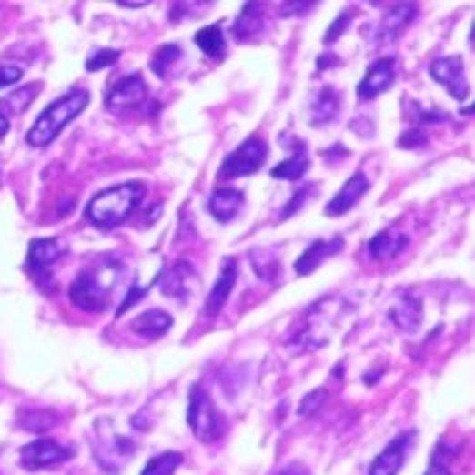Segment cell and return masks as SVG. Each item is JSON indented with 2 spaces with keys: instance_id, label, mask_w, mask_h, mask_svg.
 Here are the masks:
<instances>
[{
  "instance_id": "cell-1",
  "label": "cell",
  "mask_w": 475,
  "mask_h": 475,
  "mask_svg": "<svg viewBox=\"0 0 475 475\" xmlns=\"http://www.w3.org/2000/svg\"><path fill=\"white\" fill-rule=\"evenodd\" d=\"M123 278V264L115 256L100 258L92 268L76 276L70 284V303L81 311H106L112 306L115 289Z\"/></svg>"
},
{
  "instance_id": "cell-2",
  "label": "cell",
  "mask_w": 475,
  "mask_h": 475,
  "mask_svg": "<svg viewBox=\"0 0 475 475\" xmlns=\"http://www.w3.org/2000/svg\"><path fill=\"white\" fill-rule=\"evenodd\" d=\"M142 197H145V184L142 181H128V184L109 187V189H103L100 195L92 197V203L86 206V217L97 228H117L134 215V208L142 203Z\"/></svg>"
},
{
  "instance_id": "cell-3",
  "label": "cell",
  "mask_w": 475,
  "mask_h": 475,
  "mask_svg": "<svg viewBox=\"0 0 475 475\" xmlns=\"http://www.w3.org/2000/svg\"><path fill=\"white\" fill-rule=\"evenodd\" d=\"M89 106V92L86 89H73L65 97L53 100L47 109L36 117V123L28 128V145L31 147H45L56 139L84 109Z\"/></svg>"
},
{
  "instance_id": "cell-4",
  "label": "cell",
  "mask_w": 475,
  "mask_h": 475,
  "mask_svg": "<svg viewBox=\"0 0 475 475\" xmlns=\"http://www.w3.org/2000/svg\"><path fill=\"white\" fill-rule=\"evenodd\" d=\"M345 314V300L342 298H323L317 300L311 308H306L303 320L298 326V331L289 337V345L292 348H300V350H314L328 342L331 331L339 326Z\"/></svg>"
},
{
  "instance_id": "cell-5",
  "label": "cell",
  "mask_w": 475,
  "mask_h": 475,
  "mask_svg": "<svg viewBox=\"0 0 475 475\" xmlns=\"http://www.w3.org/2000/svg\"><path fill=\"white\" fill-rule=\"evenodd\" d=\"M187 422L200 442H217L226 434V417L220 414V409L215 406V400L208 398V392L200 384H195L189 392Z\"/></svg>"
},
{
  "instance_id": "cell-6",
  "label": "cell",
  "mask_w": 475,
  "mask_h": 475,
  "mask_svg": "<svg viewBox=\"0 0 475 475\" xmlns=\"http://www.w3.org/2000/svg\"><path fill=\"white\" fill-rule=\"evenodd\" d=\"M92 453H95L97 464H100L106 472L117 475L120 467L136 453V448H134L131 440H126L123 434H117V431L112 429L109 419H97V422H95V434H92Z\"/></svg>"
},
{
  "instance_id": "cell-7",
  "label": "cell",
  "mask_w": 475,
  "mask_h": 475,
  "mask_svg": "<svg viewBox=\"0 0 475 475\" xmlns=\"http://www.w3.org/2000/svg\"><path fill=\"white\" fill-rule=\"evenodd\" d=\"M264 158H268V142H264L258 134L248 136L234 153H228V158L223 162L220 176L223 178H242V176H253L261 170Z\"/></svg>"
},
{
  "instance_id": "cell-8",
  "label": "cell",
  "mask_w": 475,
  "mask_h": 475,
  "mask_svg": "<svg viewBox=\"0 0 475 475\" xmlns=\"http://www.w3.org/2000/svg\"><path fill=\"white\" fill-rule=\"evenodd\" d=\"M145 100H147V86H145L142 73H128L109 89V95H106V109L115 115H126V112L142 109Z\"/></svg>"
},
{
  "instance_id": "cell-9",
  "label": "cell",
  "mask_w": 475,
  "mask_h": 475,
  "mask_svg": "<svg viewBox=\"0 0 475 475\" xmlns=\"http://www.w3.org/2000/svg\"><path fill=\"white\" fill-rule=\"evenodd\" d=\"M67 253L65 242L62 239H53V237H45V239H34L28 245V261L25 268L28 273L39 281V284H50V268L56 264L62 256Z\"/></svg>"
},
{
  "instance_id": "cell-10",
  "label": "cell",
  "mask_w": 475,
  "mask_h": 475,
  "mask_svg": "<svg viewBox=\"0 0 475 475\" xmlns=\"http://www.w3.org/2000/svg\"><path fill=\"white\" fill-rule=\"evenodd\" d=\"M73 456H76L73 448H65V445L53 442V440H36V442H31L20 450V461H23L25 470H45V467H53V464H62Z\"/></svg>"
},
{
  "instance_id": "cell-11",
  "label": "cell",
  "mask_w": 475,
  "mask_h": 475,
  "mask_svg": "<svg viewBox=\"0 0 475 475\" xmlns=\"http://www.w3.org/2000/svg\"><path fill=\"white\" fill-rule=\"evenodd\" d=\"M395 78H398V62L392 56H384L379 62H373L367 70V76L361 78L359 89H356L359 100H373V97L384 95L395 84Z\"/></svg>"
},
{
  "instance_id": "cell-12",
  "label": "cell",
  "mask_w": 475,
  "mask_h": 475,
  "mask_svg": "<svg viewBox=\"0 0 475 475\" xmlns=\"http://www.w3.org/2000/svg\"><path fill=\"white\" fill-rule=\"evenodd\" d=\"M158 284H162V292L167 298H176V300H187L200 289V278L189 261H176Z\"/></svg>"
},
{
  "instance_id": "cell-13",
  "label": "cell",
  "mask_w": 475,
  "mask_h": 475,
  "mask_svg": "<svg viewBox=\"0 0 475 475\" xmlns=\"http://www.w3.org/2000/svg\"><path fill=\"white\" fill-rule=\"evenodd\" d=\"M431 78L437 84H442L456 100H467L470 86L464 81V62L461 56H442L431 65Z\"/></svg>"
},
{
  "instance_id": "cell-14",
  "label": "cell",
  "mask_w": 475,
  "mask_h": 475,
  "mask_svg": "<svg viewBox=\"0 0 475 475\" xmlns=\"http://www.w3.org/2000/svg\"><path fill=\"white\" fill-rule=\"evenodd\" d=\"M411 440H414L411 431H406V434H400L398 440H392V442L373 459V464H369V470H367V475H398L400 467H403V461H406V450H409Z\"/></svg>"
},
{
  "instance_id": "cell-15",
  "label": "cell",
  "mask_w": 475,
  "mask_h": 475,
  "mask_svg": "<svg viewBox=\"0 0 475 475\" xmlns=\"http://www.w3.org/2000/svg\"><path fill=\"white\" fill-rule=\"evenodd\" d=\"M237 278H239V264H237L234 256H226L223 258V273H220L215 289H211L208 298H206V314L215 317V314L223 311V306L228 303V298H231L234 287H237Z\"/></svg>"
},
{
  "instance_id": "cell-16",
  "label": "cell",
  "mask_w": 475,
  "mask_h": 475,
  "mask_svg": "<svg viewBox=\"0 0 475 475\" xmlns=\"http://www.w3.org/2000/svg\"><path fill=\"white\" fill-rule=\"evenodd\" d=\"M417 17V6L414 4H395L379 23V31H376V42L379 45H389L395 42L409 25L411 20Z\"/></svg>"
},
{
  "instance_id": "cell-17",
  "label": "cell",
  "mask_w": 475,
  "mask_h": 475,
  "mask_svg": "<svg viewBox=\"0 0 475 475\" xmlns=\"http://www.w3.org/2000/svg\"><path fill=\"white\" fill-rule=\"evenodd\" d=\"M369 189V181H367V176L364 173H353L350 178H348V184L328 200V206H326V215L328 217H339V215H345V211H350L361 197H364V192Z\"/></svg>"
},
{
  "instance_id": "cell-18",
  "label": "cell",
  "mask_w": 475,
  "mask_h": 475,
  "mask_svg": "<svg viewBox=\"0 0 475 475\" xmlns=\"http://www.w3.org/2000/svg\"><path fill=\"white\" fill-rule=\"evenodd\" d=\"M389 320L400 328V331H417L422 323V303L417 295L411 292H400L392 306H389Z\"/></svg>"
},
{
  "instance_id": "cell-19",
  "label": "cell",
  "mask_w": 475,
  "mask_h": 475,
  "mask_svg": "<svg viewBox=\"0 0 475 475\" xmlns=\"http://www.w3.org/2000/svg\"><path fill=\"white\" fill-rule=\"evenodd\" d=\"M339 250H342V237L311 242V245L303 250V256L295 261V273H298V276H311L328 256H334V253H339Z\"/></svg>"
},
{
  "instance_id": "cell-20",
  "label": "cell",
  "mask_w": 475,
  "mask_h": 475,
  "mask_svg": "<svg viewBox=\"0 0 475 475\" xmlns=\"http://www.w3.org/2000/svg\"><path fill=\"white\" fill-rule=\"evenodd\" d=\"M406 248H409V237L400 228H384L367 242V256L376 261H387V258L400 256Z\"/></svg>"
},
{
  "instance_id": "cell-21",
  "label": "cell",
  "mask_w": 475,
  "mask_h": 475,
  "mask_svg": "<svg viewBox=\"0 0 475 475\" xmlns=\"http://www.w3.org/2000/svg\"><path fill=\"white\" fill-rule=\"evenodd\" d=\"M337 115H339V92L334 86H326L311 97V103H308L311 126H328L337 120Z\"/></svg>"
},
{
  "instance_id": "cell-22",
  "label": "cell",
  "mask_w": 475,
  "mask_h": 475,
  "mask_svg": "<svg viewBox=\"0 0 475 475\" xmlns=\"http://www.w3.org/2000/svg\"><path fill=\"white\" fill-rule=\"evenodd\" d=\"M289 147H292V156L284 158L281 165H276L270 170L273 178H281V181H298L303 178V173L308 170V150L300 139H289Z\"/></svg>"
},
{
  "instance_id": "cell-23",
  "label": "cell",
  "mask_w": 475,
  "mask_h": 475,
  "mask_svg": "<svg viewBox=\"0 0 475 475\" xmlns=\"http://www.w3.org/2000/svg\"><path fill=\"white\" fill-rule=\"evenodd\" d=\"M242 203H245V195L226 187V189H215V192H211V197H208V211H211V215H215L220 223H228V220L237 217V211L242 208Z\"/></svg>"
},
{
  "instance_id": "cell-24",
  "label": "cell",
  "mask_w": 475,
  "mask_h": 475,
  "mask_svg": "<svg viewBox=\"0 0 475 475\" xmlns=\"http://www.w3.org/2000/svg\"><path fill=\"white\" fill-rule=\"evenodd\" d=\"M170 326H173V317H170L167 311H162V308H150V311L139 314L136 320L131 323V328H134L136 334L147 337V339H158Z\"/></svg>"
},
{
  "instance_id": "cell-25",
  "label": "cell",
  "mask_w": 475,
  "mask_h": 475,
  "mask_svg": "<svg viewBox=\"0 0 475 475\" xmlns=\"http://www.w3.org/2000/svg\"><path fill=\"white\" fill-rule=\"evenodd\" d=\"M195 45L206 53L211 59H223L226 53V36H223V28L220 25H206L195 34Z\"/></svg>"
},
{
  "instance_id": "cell-26",
  "label": "cell",
  "mask_w": 475,
  "mask_h": 475,
  "mask_svg": "<svg viewBox=\"0 0 475 475\" xmlns=\"http://www.w3.org/2000/svg\"><path fill=\"white\" fill-rule=\"evenodd\" d=\"M250 261H253V270L261 281H278V270H281V261L270 248H258L250 250Z\"/></svg>"
},
{
  "instance_id": "cell-27",
  "label": "cell",
  "mask_w": 475,
  "mask_h": 475,
  "mask_svg": "<svg viewBox=\"0 0 475 475\" xmlns=\"http://www.w3.org/2000/svg\"><path fill=\"white\" fill-rule=\"evenodd\" d=\"M261 15H264V6L261 4H245L237 15V23H234V36L237 39H250L258 25H261Z\"/></svg>"
},
{
  "instance_id": "cell-28",
  "label": "cell",
  "mask_w": 475,
  "mask_h": 475,
  "mask_svg": "<svg viewBox=\"0 0 475 475\" xmlns=\"http://www.w3.org/2000/svg\"><path fill=\"white\" fill-rule=\"evenodd\" d=\"M178 59H181V47H178V45H162V47H158V50L153 53V56H150V70H153L158 78H167Z\"/></svg>"
},
{
  "instance_id": "cell-29",
  "label": "cell",
  "mask_w": 475,
  "mask_h": 475,
  "mask_svg": "<svg viewBox=\"0 0 475 475\" xmlns=\"http://www.w3.org/2000/svg\"><path fill=\"white\" fill-rule=\"evenodd\" d=\"M181 461H184V456L181 453H158V456H153L147 464H145V470H142V475H173L178 467H181Z\"/></svg>"
},
{
  "instance_id": "cell-30",
  "label": "cell",
  "mask_w": 475,
  "mask_h": 475,
  "mask_svg": "<svg viewBox=\"0 0 475 475\" xmlns=\"http://www.w3.org/2000/svg\"><path fill=\"white\" fill-rule=\"evenodd\" d=\"M36 92H39V84H28V86L17 89L15 95L4 97V103H0V112H4V109H9L12 115H20V112H25V109H28V103H31V100L36 97Z\"/></svg>"
},
{
  "instance_id": "cell-31",
  "label": "cell",
  "mask_w": 475,
  "mask_h": 475,
  "mask_svg": "<svg viewBox=\"0 0 475 475\" xmlns=\"http://www.w3.org/2000/svg\"><path fill=\"white\" fill-rule=\"evenodd\" d=\"M117 59H120V50H115V47H103V50H95L92 56L86 59V70H89V73L106 70V67H112V65H115Z\"/></svg>"
},
{
  "instance_id": "cell-32",
  "label": "cell",
  "mask_w": 475,
  "mask_h": 475,
  "mask_svg": "<svg viewBox=\"0 0 475 475\" xmlns=\"http://www.w3.org/2000/svg\"><path fill=\"white\" fill-rule=\"evenodd\" d=\"M323 400H328V392L326 389H314V392H308L303 400H300V417H311L317 409H320L323 406Z\"/></svg>"
},
{
  "instance_id": "cell-33",
  "label": "cell",
  "mask_w": 475,
  "mask_h": 475,
  "mask_svg": "<svg viewBox=\"0 0 475 475\" xmlns=\"http://www.w3.org/2000/svg\"><path fill=\"white\" fill-rule=\"evenodd\" d=\"M350 20H353V12H342L337 20H334V25H331V31L326 34V45H334L342 34H345V28L350 25Z\"/></svg>"
},
{
  "instance_id": "cell-34",
  "label": "cell",
  "mask_w": 475,
  "mask_h": 475,
  "mask_svg": "<svg viewBox=\"0 0 475 475\" xmlns=\"http://www.w3.org/2000/svg\"><path fill=\"white\" fill-rule=\"evenodd\" d=\"M23 78V67L20 65H0V89L12 86Z\"/></svg>"
},
{
  "instance_id": "cell-35",
  "label": "cell",
  "mask_w": 475,
  "mask_h": 475,
  "mask_svg": "<svg viewBox=\"0 0 475 475\" xmlns=\"http://www.w3.org/2000/svg\"><path fill=\"white\" fill-rule=\"evenodd\" d=\"M311 192H314V187H306V189H300V192H295V195H292V200H289V206H287V208L281 211V220H287V217H292V215H295V211H298V208H300V206L306 203V197H308Z\"/></svg>"
},
{
  "instance_id": "cell-36",
  "label": "cell",
  "mask_w": 475,
  "mask_h": 475,
  "mask_svg": "<svg viewBox=\"0 0 475 475\" xmlns=\"http://www.w3.org/2000/svg\"><path fill=\"white\" fill-rule=\"evenodd\" d=\"M414 112H417V120H422V123H445L448 120L442 109H422L419 103H414Z\"/></svg>"
},
{
  "instance_id": "cell-37",
  "label": "cell",
  "mask_w": 475,
  "mask_h": 475,
  "mask_svg": "<svg viewBox=\"0 0 475 475\" xmlns=\"http://www.w3.org/2000/svg\"><path fill=\"white\" fill-rule=\"evenodd\" d=\"M429 139H426V134H422V131H406L403 136H400V147H422V145H426Z\"/></svg>"
},
{
  "instance_id": "cell-38",
  "label": "cell",
  "mask_w": 475,
  "mask_h": 475,
  "mask_svg": "<svg viewBox=\"0 0 475 475\" xmlns=\"http://www.w3.org/2000/svg\"><path fill=\"white\" fill-rule=\"evenodd\" d=\"M308 9H314V4H300V0H292V4L281 6V15H284V17H289V15H303V12H308Z\"/></svg>"
},
{
  "instance_id": "cell-39",
  "label": "cell",
  "mask_w": 475,
  "mask_h": 475,
  "mask_svg": "<svg viewBox=\"0 0 475 475\" xmlns=\"http://www.w3.org/2000/svg\"><path fill=\"white\" fill-rule=\"evenodd\" d=\"M276 475H308V470H306L303 464H298V461H295V464L284 467V470H281V472H276Z\"/></svg>"
},
{
  "instance_id": "cell-40",
  "label": "cell",
  "mask_w": 475,
  "mask_h": 475,
  "mask_svg": "<svg viewBox=\"0 0 475 475\" xmlns=\"http://www.w3.org/2000/svg\"><path fill=\"white\" fill-rule=\"evenodd\" d=\"M331 65H339V59L331 56V53H328V56H320V59H317V67H320V70H326V67H331Z\"/></svg>"
},
{
  "instance_id": "cell-41",
  "label": "cell",
  "mask_w": 475,
  "mask_h": 475,
  "mask_svg": "<svg viewBox=\"0 0 475 475\" xmlns=\"http://www.w3.org/2000/svg\"><path fill=\"white\" fill-rule=\"evenodd\" d=\"M426 475H450V470H448L442 461H434V464H431V470H429Z\"/></svg>"
},
{
  "instance_id": "cell-42",
  "label": "cell",
  "mask_w": 475,
  "mask_h": 475,
  "mask_svg": "<svg viewBox=\"0 0 475 475\" xmlns=\"http://www.w3.org/2000/svg\"><path fill=\"white\" fill-rule=\"evenodd\" d=\"M9 134V115L0 112V139H4Z\"/></svg>"
},
{
  "instance_id": "cell-43",
  "label": "cell",
  "mask_w": 475,
  "mask_h": 475,
  "mask_svg": "<svg viewBox=\"0 0 475 475\" xmlns=\"http://www.w3.org/2000/svg\"><path fill=\"white\" fill-rule=\"evenodd\" d=\"M120 6H128V9H139V6H145L147 0H117Z\"/></svg>"
}]
</instances>
